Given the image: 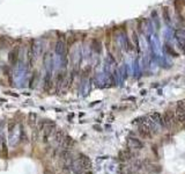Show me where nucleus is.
I'll return each mask as SVG.
<instances>
[{
    "instance_id": "nucleus-1",
    "label": "nucleus",
    "mask_w": 185,
    "mask_h": 174,
    "mask_svg": "<svg viewBox=\"0 0 185 174\" xmlns=\"http://www.w3.org/2000/svg\"><path fill=\"white\" fill-rule=\"evenodd\" d=\"M163 116V122H164V128H168V129H171L172 127H175L177 123L176 121V116H175V111L173 110H165V113L162 115Z\"/></svg>"
},
{
    "instance_id": "nucleus-2",
    "label": "nucleus",
    "mask_w": 185,
    "mask_h": 174,
    "mask_svg": "<svg viewBox=\"0 0 185 174\" xmlns=\"http://www.w3.org/2000/svg\"><path fill=\"white\" fill-rule=\"evenodd\" d=\"M138 131H139V134L141 135L144 138H152V137H153V135H154L153 133H152V130H150L149 125L147 124L146 119H145V122H144V123H141V124L139 125Z\"/></svg>"
},
{
    "instance_id": "nucleus-3",
    "label": "nucleus",
    "mask_w": 185,
    "mask_h": 174,
    "mask_svg": "<svg viewBox=\"0 0 185 174\" xmlns=\"http://www.w3.org/2000/svg\"><path fill=\"white\" fill-rule=\"evenodd\" d=\"M129 144H130L133 149H138V150L142 149V146H144V144L141 143V141L138 139V138H135V137H130V138H129Z\"/></svg>"
},
{
    "instance_id": "nucleus-4",
    "label": "nucleus",
    "mask_w": 185,
    "mask_h": 174,
    "mask_svg": "<svg viewBox=\"0 0 185 174\" xmlns=\"http://www.w3.org/2000/svg\"><path fill=\"white\" fill-rule=\"evenodd\" d=\"M150 119L153 122H155L158 125H161V127H164V122H163V116L160 114V113H154L150 115Z\"/></svg>"
},
{
    "instance_id": "nucleus-5",
    "label": "nucleus",
    "mask_w": 185,
    "mask_h": 174,
    "mask_svg": "<svg viewBox=\"0 0 185 174\" xmlns=\"http://www.w3.org/2000/svg\"><path fill=\"white\" fill-rule=\"evenodd\" d=\"M163 13L165 14V19H164V20H165L167 22H169V21H170V15L168 14V8H167V7L163 8Z\"/></svg>"
}]
</instances>
